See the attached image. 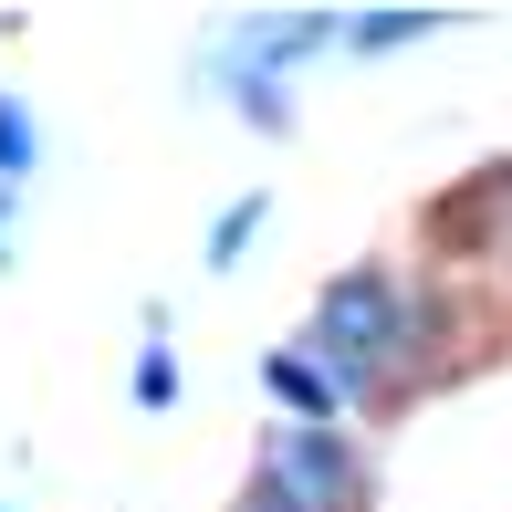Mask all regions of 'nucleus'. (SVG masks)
<instances>
[{"label": "nucleus", "instance_id": "obj_7", "mask_svg": "<svg viewBox=\"0 0 512 512\" xmlns=\"http://www.w3.org/2000/svg\"><path fill=\"white\" fill-rule=\"evenodd\" d=\"M241 512H293V502H283V492H272V481H262V492H251V502H241Z\"/></svg>", "mask_w": 512, "mask_h": 512}, {"label": "nucleus", "instance_id": "obj_5", "mask_svg": "<svg viewBox=\"0 0 512 512\" xmlns=\"http://www.w3.org/2000/svg\"><path fill=\"white\" fill-rule=\"evenodd\" d=\"M251 220H262V199H241L220 230H209V262H241V241H251Z\"/></svg>", "mask_w": 512, "mask_h": 512}, {"label": "nucleus", "instance_id": "obj_6", "mask_svg": "<svg viewBox=\"0 0 512 512\" xmlns=\"http://www.w3.org/2000/svg\"><path fill=\"white\" fill-rule=\"evenodd\" d=\"M418 32H429V21H356V42H366V53H387V42H418Z\"/></svg>", "mask_w": 512, "mask_h": 512}, {"label": "nucleus", "instance_id": "obj_2", "mask_svg": "<svg viewBox=\"0 0 512 512\" xmlns=\"http://www.w3.org/2000/svg\"><path fill=\"white\" fill-rule=\"evenodd\" d=\"M272 492L293 512H366V471L335 429H283L272 439Z\"/></svg>", "mask_w": 512, "mask_h": 512}, {"label": "nucleus", "instance_id": "obj_3", "mask_svg": "<svg viewBox=\"0 0 512 512\" xmlns=\"http://www.w3.org/2000/svg\"><path fill=\"white\" fill-rule=\"evenodd\" d=\"M262 377H272V398H293V408H304V429H324V418H335V377H324V366H304V356H272Z\"/></svg>", "mask_w": 512, "mask_h": 512}, {"label": "nucleus", "instance_id": "obj_4", "mask_svg": "<svg viewBox=\"0 0 512 512\" xmlns=\"http://www.w3.org/2000/svg\"><path fill=\"white\" fill-rule=\"evenodd\" d=\"M32 157H42V147H32V126H21V105L0 95V178H21Z\"/></svg>", "mask_w": 512, "mask_h": 512}, {"label": "nucleus", "instance_id": "obj_1", "mask_svg": "<svg viewBox=\"0 0 512 512\" xmlns=\"http://www.w3.org/2000/svg\"><path fill=\"white\" fill-rule=\"evenodd\" d=\"M398 335H408V304H398L387 272H345V283L314 304V345H324V366H335L345 387L387 377V366H398Z\"/></svg>", "mask_w": 512, "mask_h": 512}]
</instances>
